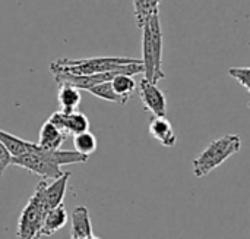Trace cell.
Returning <instances> with one entry per match:
<instances>
[{
    "instance_id": "cell-21",
    "label": "cell",
    "mask_w": 250,
    "mask_h": 239,
    "mask_svg": "<svg viewBox=\"0 0 250 239\" xmlns=\"http://www.w3.org/2000/svg\"><path fill=\"white\" fill-rule=\"evenodd\" d=\"M10 160H12L10 154L7 153V150L4 148V145L0 143V176L4 173L6 167L10 165Z\"/></svg>"
},
{
    "instance_id": "cell-11",
    "label": "cell",
    "mask_w": 250,
    "mask_h": 239,
    "mask_svg": "<svg viewBox=\"0 0 250 239\" xmlns=\"http://www.w3.org/2000/svg\"><path fill=\"white\" fill-rule=\"evenodd\" d=\"M66 223H67V212H66V207L63 204H60L54 209H50L44 216L42 226L40 231V238L54 235Z\"/></svg>"
},
{
    "instance_id": "cell-18",
    "label": "cell",
    "mask_w": 250,
    "mask_h": 239,
    "mask_svg": "<svg viewBox=\"0 0 250 239\" xmlns=\"http://www.w3.org/2000/svg\"><path fill=\"white\" fill-rule=\"evenodd\" d=\"M229 75L234 78L246 91H250V69L249 68H230Z\"/></svg>"
},
{
    "instance_id": "cell-3",
    "label": "cell",
    "mask_w": 250,
    "mask_h": 239,
    "mask_svg": "<svg viewBox=\"0 0 250 239\" xmlns=\"http://www.w3.org/2000/svg\"><path fill=\"white\" fill-rule=\"evenodd\" d=\"M242 148V138L236 134H227L208 144V147L193 160V173L196 178H204L215 167L221 166L233 154Z\"/></svg>"
},
{
    "instance_id": "cell-6",
    "label": "cell",
    "mask_w": 250,
    "mask_h": 239,
    "mask_svg": "<svg viewBox=\"0 0 250 239\" xmlns=\"http://www.w3.org/2000/svg\"><path fill=\"white\" fill-rule=\"evenodd\" d=\"M48 120L59 129L62 131L66 137L69 135H78L81 132H85V131H89V120L88 118L75 110L72 113H63V112H54Z\"/></svg>"
},
{
    "instance_id": "cell-7",
    "label": "cell",
    "mask_w": 250,
    "mask_h": 239,
    "mask_svg": "<svg viewBox=\"0 0 250 239\" xmlns=\"http://www.w3.org/2000/svg\"><path fill=\"white\" fill-rule=\"evenodd\" d=\"M139 97L144 107L154 116H166L167 113V98L164 93L157 87V84L142 79L139 82Z\"/></svg>"
},
{
    "instance_id": "cell-4",
    "label": "cell",
    "mask_w": 250,
    "mask_h": 239,
    "mask_svg": "<svg viewBox=\"0 0 250 239\" xmlns=\"http://www.w3.org/2000/svg\"><path fill=\"white\" fill-rule=\"evenodd\" d=\"M10 165H16L22 169H26L28 172L42 178L44 181L47 179H56L60 175H63V172L60 170V166H57L54 163V160L51 159V153L50 150H44L41 147L37 145L32 151L22 154L19 157H13L10 160Z\"/></svg>"
},
{
    "instance_id": "cell-16",
    "label": "cell",
    "mask_w": 250,
    "mask_h": 239,
    "mask_svg": "<svg viewBox=\"0 0 250 239\" xmlns=\"http://www.w3.org/2000/svg\"><path fill=\"white\" fill-rule=\"evenodd\" d=\"M73 145H75V151L89 157L92 153L97 151L98 147V141L95 138V135L89 131L81 132L78 135H73Z\"/></svg>"
},
{
    "instance_id": "cell-10",
    "label": "cell",
    "mask_w": 250,
    "mask_h": 239,
    "mask_svg": "<svg viewBox=\"0 0 250 239\" xmlns=\"http://www.w3.org/2000/svg\"><path fill=\"white\" fill-rule=\"evenodd\" d=\"M94 237L89 212L85 206H78L72 213L70 239H86Z\"/></svg>"
},
{
    "instance_id": "cell-12",
    "label": "cell",
    "mask_w": 250,
    "mask_h": 239,
    "mask_svg": "<svg viewBox=\"0 0 250 239\" xmlns=\"http://www.w3.org/2000/svg\"><path fill=\"white\" fill-rule=\"evenodd\" d=\"M66 135L59 131L50 120L44 122V125L40 129V137L37 145L44 150H59L62 144L66 141Z\"/></svg>"
},
{
    "instance_id": "cell-2",
    "label": "cell",
    "mask_w": 250,
    "mask_h": 239,
    "mask_svg": "<svg viewBox=\"0 0 250 239\" xmlns=\"http://www.w3.org/2000/svg\"><path fill=\"white\" fill-rule=\"evenodd\" d=\"M142 28V68L144 78L157 84L166 78L163 71V31L160 15L152 13L141 26Z\"/></svg>"
},
{
    "instance_id": "cell-20",
    "label": "cell",
    "mask_w": 250,
    "mask_h": 239,
    "mask_svg": "<svg viewBox=\"0 0 250 239\" xmlns=\"http://www.w3.org/2000/svg\"><path fill=\"white\" fill-rule=\"evenodd\" d=\"M133 1V12H135V18H136V22H138V26L141 28L145 22V18H144V0H132Z\"/></svg>"
},
{
    "instance_id": "cell-9",
    "label": "cell",
    "mask_w": 250,
    "mask_h": 239,
    "mask_svg": "<svg viewBox=\"0 0 250 239\" xmlns=\"http://www.w3.org/2000/svg\"><path fill=\"white\" fill-rule=\"evenodd\" d=\"M149 135L164 147H174L177 137L166 116H152L149 119Z\"/></svg>"
},
{
    "instance_id": "cell-14",
    "label": "cell",
    "mask_w": 250,
    "mask_h": 239,
    "mask_svg": "<svg viewBox=\"0 0 250 239\" xmlns=\"http://www.w3.org/2000/svg\"><path fill=\"white\" fill-rule=\"evenodd\" d=\"M81 93L78 88L70 87V85H59V94H57V101L60 112L63 113H72L78 110L81 104Z\"/></svg>"
},
{
    "instance_id": "cell-17",
    "label": "cell",
    "mask_w": 250,
    "mask_h": 239,
    "mask_svg": "<svg viewBox=\"0 0 250 239\" xmlns=\"http://www.w3.org/2000/svg\"><path fill=\"white\" fill-rule=\"evenodd\" d=\"M88 93H91L92 96H95V97H98L101 100H105V101H110V103H116L119 106H125L126 104V101L120 96H117L114 93V90L111 87V81H105V82L97 84V85L91 87L88 90Z\"/></svg>"
},
{
    "instance_id": "cell-8",
    "label": "cell",
    "mask_w": 250,
    "mask_h": 239,
    "mask_svg": "<svg viewBox=\"0 0 250 239\" xmlns=\"http://www.w3.org/2000/svg\"><path fill=\"white\" fill-rule=\"evenodd\" d=\"M69 178H70V173L63 172V175L53 179L51 184H48L45 181L40 182V185L37 187V191L40 192L47 210L63 204V198H64V194H66V190H67Z\"/></svg>"
},
{
    "instance_id": "cell-19",
    "label": "cell",
    "mask_w": 250,
    "mask_h": 239,
    "mask_svg": "<svg viewBox=\"0 0 250 239\" xmlns=\"http://www.w3.org/2000/svg\"><path fill=\"white\" fill-rule=\"evenodd\" d=\"M161 0H144V18L145 21L152 15L158 12V6H160Z\"/></svg>"
},
{
    "instance_id": "cell-13",
    "label": "cell",
    "mask_w": 250,
    "mask_h": 239,
    "mask_svg": "<svg viewBox=\"0 0 250 239\" xmlns=\"http://www.w3.org/2000/svg\"><path fill=\"white\" fill-rule=\"evenodd\" d=\"M0 143L4 145V148L7 150V153L10 154L12 159L26 154V153L32 151L35 147V143L25 141V140H22L16 135H12L3 129H0Z\"/></svg>"
},
{
    "instance_id": "cell-5",
    "label": "cell",
    "mask_w": 250,
    "mask_h": 239,
    "mask_svg": "<svg viewBox=\"0 0 250 239\" xmlns=\"http://www.w3.org/2000/svg\"><path fill=\"white\" fill-rule=\"evenodd\" d=\"M47 212L48 210L40 192L35 190L34 195L29 198L28 204L23 207L21 213V217L18 222L16 239H40V231H41L42 220Z\"/></svg>"
},
{
    "instance_id": "cell-1",
    "label": "cell",
    "mask_w": 250,
    "mask_h": 239,
    "mask_svg": "<svg viewBox=\"0 0 250 239\" xmlns=\"http://www.w3.org/2000/svg\"><path fill=\"white\" fill-rule=\"evenodd\" d=\"M53 73H73V75H94L104 72L122 71L129 75L142 73L144 68L139 59L130 57H89V59H59L50 65Z\"/></svg>"
},
{
    "instance_id": "cell-15",
    "label": "cell",
    "mask_w": 250,
    "mask_h": 239,
    "mask_svg": "<svg viewBox=\"0 0 250 239\" xmlns=\"http://www.w3.org/2000/svg\"><path fill=\"white\" fill-rule=\"evenodd\" d=\"M111 87L117 96H120L126 103L129 101L130 96L133 94L136 88V82L133 79V75L127 73H119L111 79Z\"/></svg>"
},
{
    "instance_id": "cell-22",
    "label": "cell",
    "mask_w": 250,
    "mask_h": 239,
    "mask_svg": "<svg viewBox=\"0 0 250 239\" xmlns=\"http://www.w3.org/2000/svg\"><path fill=\"white\" fill-rule=\"evenodd\" d=\"M86 239H100V238H97V237H91V238H86Z\"/></svg>"
}]
</instances>
